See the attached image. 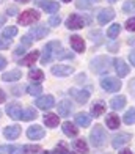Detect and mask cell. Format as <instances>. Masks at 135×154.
<instances>
[{"instance_id": "cell-1", "label": "cell", "mask_w": 135, "mask_h": 154, "mask_svg": "<svg viewBox=\"0 0 135 154\" xmlns=\"http://www.w3.org/2000/svg\"><path fill=\"white\" fill-rule=\"evenodd\" d=\"M60 49H61L60 41H51V43H47L46 47H44V52H42L41 61L46 65V63H49L52 58H57V54H58Z\"/></svg>"}, {"instance_id": "cell-2", "label": "cell", "mask_w": 135, "mask_h": 154, "mask_svg": "<svg viewBox=\"0 0 135 154\" xmlns=\"http://www.w3.org/2000/svg\"><path fill=\"white\" fill-rule=\"evenodd\" d=\"M91 71L97 74H105L110 69V58L109 57H96L91 60Z\"/></svg>"}, {"instance_id": "cell-3", "label": "cell", "mask_w": 135, "mask_h": 154, "mask_svg": "<svg viewBox=\"0 0 135 154\" xmlns=\"http://www.w3.org/2000/svg\"><path fill=\"white\" fill-rule=\"evenodd\" d=\"M90 140L96 148H99V146L105 145V142H107V132H105V129L102 126H96L90 134Z\"/></svg>"}, {"instance_id": "cell-4", "label": "cell", "mask_w": 135, "mask_h": 154, "mask_svg": "<svg viewBox=\"0 0 135 154\" xmlns=\"http://www.w3.org/2000/svg\"><path fill=\"white\" fill-rule=\"evenodd\" d=\"M101 87L105 90V91H118L121 90V80L116 79V77H112V75H105L104 79L101 80Z\"/></svg>"}, {"instance_id": "cell-5", "label": "cell", "mask_w": 135, "mask_h": 154, "mask_svg": "<svg viewBox=\"0 0 135 154\" xmlns=\"http://www.w3.org/2000/svg\"><path fill=\"white\" fill-rule=\"evenodd\" d=\"M38 19H39V13L38 11H35V10H25L24 13H20L17 22L20 25H30L33 22H36Z\"/></svg>"}, {"instance_id": "cell-6", "label": "cell", "mask_w": 135, "mask_h": 154, "mask_svg": "<svg viewBox=\"0 0 135 154\" xmlns=\"http://www.w3.org/2000/svg\"><path fill=\"white\" fill-rule=\"evenodd\" d=\"M36 107L41 109V110H49V109H52L55 106V99H54V96L51 94H46V96H41L36 99Z\"/></svg>"}, {"instance_id": "cell-7", "label": "cell", "mask_w": 135, "mask_h": 154, "mask_svg": "<svg viewBox=\"0 0 135 154\" xmlns=\"http://www.w3.org/2000/svg\"><path fill=\"white\" fill-rule=\"evenodd\" d=\"M85 25V20L83 17H80L79 14H69L68 20H66V27L71 30H79Z\"/></svg>"}, {"instance_id": "cell-8", "label": "cell", "mask_w": 135, "mask_h": 154, "mask_svg": "<svg viewBox=\"0 0 135 154\" xmlns=\"http://www.w3.org/2000/svg\"><path fill=\"white\" fill-rule=\"evenodd\" d=\"M49 35V29L46 25H38V27H33V29H30V32H28V36L33 38V39H42L44 36H47Z\"/></svg>"}, {"instance_id": "cell-9", "label": "cell", "mask_w": 135, "mask_h": 154, "mask_svg": "<svg viewBox=\"0 0 135 154\" xmlns=\"http://www.w3.org/2000/svg\"><path fill=\"white\" fill-rule=\"evenodd\" d=\"M6 113H8L13 120H20L22 118V109H20V104L17 102H11L6 106Z\"/></svg>"}, {"instance_id": "cell-10", "label": "cell", "mask_w": 135, "mask_h": 154, "mask_svg": "<svg viewBox=\"0 0 135 154\" xmlns=\"http://www.w3.org/2000/svg\"><path fill=\"white\" fill-rule=\"evenodd\" d=\"M130 138H132V134H127V132H123V134H118V135H115L113 137V142H112V145H113V148H121L123 145H126V143H129L130 142Z\"/></svg>"}, {"instance_id": "cell-11", "label": "cell", "mask_w": 135, "mask_h": 154, "mask_svg": "<svg viewBox=\"0 0 135 154\" xmlns=\"http://www.w3.org/2000/svg\"><path fill=\"white\" fill-rule=\"evenodd\" d=\"M44 135H46L44 129H42L41 126H38V124H35V126H32V128L27 129V137L30 138V140H39V138H42Z\"/></svg>"}, {"instance_id": "cell-12", "label": "cell", "mask_w": 135, "mask_h": 154, "mask_svg": "<svg viewBox=\"0 0 135 154\" xmlns=\"http://www.w3.org/2000/svg\"><path fill=\"white\" fill-rule=\"evenodd\" d=\"M69 94L75 99V102H79V104H85L88 101V97H90V91L88 90H71Z\"/></svg>"}, {"instance_id": "cell-13", "label": "cell", "mask_w": 135, "mask_h": 154, "mask_svg": "<svg viewBox=\"0 0 135 154\" xmlns=\"http://www.w3.org/2000/svg\"><path fill=\"white\" fill-rule=\"evenodd\" d=\"M74 72V68L72 66H68V65H55L52 68V74L58 75V77H66L69 74Z\"/></svg>"}, {"instance_id": "cell-14", "label": "cell", "mask_w": 135, "mask_h": 154, "mask_svg": "<svg viewBox=\"0 0 135 154\" xmlns=\"http://www.w3.org/2000/svg\"><path fill=\"white\" fill-rule=\"evenodd\" d=\"M113 17H115V11H113L112 8H105L97 14V20H99V24H102V25L109 24Z\"/></svg>"}, {"instance_id": "cell-15", "label": "cell", "mask_w": 135, "mask_h": 154, "mask_svg": "<svg viewBox=\"0 0 135 154\" xmlns=\"http://www.w3.org/2000/svg\"><path fill=\"white\" fill-rule=\"evenodd\" d=\"M113 63H115V69H116V74L119 75V77H126L127 74H129V66L124 63V60H121V58H115L113 60Z\"/></svg>"}, {"instance_id": "cell-16", "label": "cell", "mask_w": 135, "mask_h": 154, "mask_svg": "<svg viewBox=\"0 0 135 154\" xmlns=\"http://www.w3.org/2000/svg\"><path fill=\"white\" fill-rule=\"evenodd\" d=\"M3 135L8 138V140H16V138L20 135V128H19V126H16V124L8 126V128H5Z\"/></svg>"}, {"instance_id": "cell-17", "label": "cell", "mask_w": 135, "mask_h": 154, "mask_svg": "<svg viewBox=\"0 0 135 154\" xmlns=\"http://www.w3.org/2000/svg\"><path fill=\"white\" fill-rule=\"evenodd\" d=\"M72 109H74V106L71 104V101H66V99L61 101L58 104V116H68V115H71Z\"/></svg>"}, {"instance_id": "cell-18", "label": "cell", "mask_w": 135, "mask_h": 154, "mask_svg": "<svg viewBox=\"0 0 135 154\" xmlns=\"http://www.w3.org/2000/svg\"><path fill=\"white\" fill-rule=\"evenodd\" d=\"M69 43H71V47H72L75 52H83V51H85L83 38L77 36V35H74V36H71V38H69Z\"/></svg>"}, {"instance_id": "cell-19", "label": "cell", "mask_w": 135, "mask_h": 154, "mask_svg": "<svg viewBox=\"0 0 135 154\" xmlns=\"http://www.w3.org/2000/svg\"><path fill=\"white\" fill-rule=\"evenodd\" d=\"M38 58H39V51H33V52H30L28 55H25V57L20 60L19 65H22V66H32V65H35V61H36Z\"/></svg>"}, {"instance_id": "cell-20", "label": "cell", "mask_w": 135, "mask_h": 154, "mask_svg": "<svg viewBox=\"0 0 135 154\" xmlns=\"http://www.w3.org/2000/svg\"><path fill=\"white\" fill-rule=\"evenodd\" d=\"M20 77H22V74H20L19 69H13V71H8V72H5L2 75V80L3 82H16L19 80Z\"/></svg>"}, {"instance_id": "cell-21", "label": "cell", "mask_w": 135, "mask_h": 154, "mask_svg": "<svg viewBox=\"0 0 135 154\" xmlns=\"http://www.w3.org/2000/svg\"><path fill=\"white\" fill-rule=\"evenodd\" d=\"M126 106V96H115L110 101V107L113 110H121Z\"/></svg>"}, {"instance_id": "cell-22", "label": "cell", "mask_w": 135, "mask_h": 154, "mask_svg": "<svg viewBox=\"0 0 135 154\" xmlns=\"http://www.w3.org/2000/svg\"><path fill=\"white\" fill-rule=\"evenodd\" d=\"M44 123L47 128H55L60 123V116L55 113H47V115H44Z\"/></svg>"}, {"instance_id": "cell-23", "label": "cell", "mask_w": 135, "mask_h": 154, "mask_svg": "<svg viewBox=\"0 0 135 154\" xmlns=\"http://www.w3.org/2000/svg\"><path fill=\"white\" fill-rule=\"evenodd\" d=\"M63 132H65L68 137H77V134H79V129H77L72 123L66 121V123H63Z\"/></svg>"}, {"instance_id": "cell-24", "label": "cell", "mask_w": 135, "mask_h": 154, "mask_svg": "<svg viewBox=\"0 0 135 154\" xmlns=\"http://www.w3.org/2000/svg\"><path fill=\"white\" fill-rule=\"evenodd\" d=\"M75 123L82 126V128H88L91 124V116L87 115V113H77L75 115Z\"/></svg>"}, {"instance_id": "cell-25", "label": "cell", "mask_w": 135, "mask_h": 154, "mask_svg": "<svg viewBox=\"0 0 135 154\" xmlns=\"http://www.w3.org/2000/svg\"><path fill=\"white\" fill-rule=\"evenodd\" d=\"M105 104L102 102V101H99V102H96L93 107H91V115L93 116H101V115H104L105 113Z\"/></svg>"}, {"instance_id": "cell-26", "label": "cell", "mask_w": 135, "mask_h": 154, "mask_svg": "<svg viewBox=\"0 0 135 154\" xmlns=\"http://www.w3.org/2000/svg\"><path fill=\"white\" fill-rule=\"evenodd\" d=\"M105 123H107V126H109V129H118L119 128V118H118V115H113V113H110L109 116H107V120H105Z\"/></svg>"}, {"instance_id": "cell-27", "label": "cell", "mask_w": 135, "mask_h": 154, "mask_svg": "<svg viewBox=\"0 0 135 154\" xmlns=\"http://www.w3.org/2000/svg\"><path fill=\"white\" fill-rule=\"evenodd\" d=\"M28 77L33 80V82H41L42 79H44V74H42L41 69H30V72H28Z\"/></svg>"}, {"instance_id": "cell-28", "label": "cell", "mask_w": 135, "mask_h": 154, "mask_svg": "<svg viewBox=\"0 0 135 154\" xmlns=\"http://www.w3.org/2000/svg\"><path fill=\"white\" fill-rule=\"evenodd\" d=\"M74 148L79 151L80 154H87L88 152V145H87L85 140H75V142H74Z\"/></svg>"}, {"instance_id": "cell-29", "label": "cell", "mask_w": 135, "mask_h": 154, "mask_svg": "<svg viewBox=\"0 0 135 154\" xmlns=\"http://www.w3.org/2000/svg\"><path fill=\"white\" fill-rule=\"evenodd\" d=\"M36 116H38L36 110L30 107V109H27L25 112H22V118H20V120H24V121H30V120H35Z\"/></svg>"}, {"instance_id": "cell-30", "label": "cell", "mask_w": 135, "mask_h": 154, "mask_svg": "<svg viewBox=\"0 0 135 154\" xmlns=\"http://www.w3.org/2000/svg\"><path fill=\"white\" fill-rule=\"evenodd\" d=\"M2 35H3V38L10 39V38H13V36H16V35H17V29H16V27H13V25H8V27H5V29H3Z\"/></svg>"}, {"instance_id": "cell-31", "label": "cell", "mask_w": 135, "mask_h": 154, "mask_svg": "<svg viewBox=\"0 0 135 154\" xmlns=\"http://www.w3.org/2000/svg\"><path fill=\"white\" fill-rule=\"evenodd\" d=\"M42 8H44V11L52 13V14H54V13L58 11L60 6H58V2H46L44 5H42Z\"/></svg>"}, {"instance_id": "cell-32", "label": "cell", "mask_w": 135, "mask_h": 154, "mask_svg": "<svg viewBox=\"0 0 135 154\" xmlns=\"http://www.w3.org/2000/svg\"><path fill=\"white\" fill-rule=\"evenodd\" d=\"M119 30H121V25H119V24H113V25H110V27H109V32H107L109 38L115 39L118 35H119Z\"/></svg>"}, {"instance_id": "cell-33", "label": "cell", "mask_w": 135, "mask_h": 154, "mask_svg": "<svg viewBox=\"0 0 135 154\" xmlns=\"http://www.w3.org/2000/svg\"><path fill=\"white\" fill-rule=\"evenodd\" d=\"M124 123L126 124H135V109H129L124 115Z\"/></svg>"}, {"instance_id": "cell-34", "label": "cell", "mask_w": 135, "mask_h": 154, "mask_svg": "<svg viewBox=\"0 0 135 154\" xmlns=\"http://www.w3.org/2000/svg\"><path fill=\"white\" fill-rule=\"evenodd\" d=\"M123 11L126 13V14H133L135 13V2L133 0H127V2H124Z\"/></svg>"}, {"instance_id": "cell-35", "label": "cell", "mask_w": 135, "mask_h": 154, "mask_svg": "<svg viewBox=\"0 0 135 154\" xmlns=\"http://www.w3.org/2000/svg\"><path fill=\"white\" fill-rule=\"evenodd\" d=\"M39 149H41L39 145H25L22 148V152L24 154H35V152H38Z\"/></svg>"}, {"instance_id": "cell-36", "label": "cell", "mask_w": 135, "mask_h": 154, "mask_svg": "<svg viewBox=\"0 0 135 154\" xmlns=\"http://www.w3.org/2000/svg\"><path fill=\"white\" fill-rule=\"evenodd\" d=\"M27 90H28V94H32V96H38L39 93H41V85L38 83V85H30V87H27Z\"/></svg>"}, {"instance_id": "cell-37", "label": "cell", "mask_w": 135, "mask_h": 154, "mask_svg": "<svg viewBox=\"0 0 135 154\" xmlns=\"http://www.w3.org/2000/svg\"><path fill=\"white\" fill-rule=\"evenodd\" d=\"M52 154H71V152L68 151V148H66L65 145H57Z\"/></svg>"}, {"instance_id": "cell-38", "label": "cell", "mask_w": 135, "mask_h": 154, "mask_svg": "<svg viewBox=\"0 0 135 154\" xmlns=\"http://www.w3.org/2000/svg\"><path fill=\"white\" fill-rule=\"evenodd\" d=\"M60 22H61V17L58 14H54V16H51V19H49V25H52V27L58 25Z\"/></svg>"}, {"instance_id": "cell-39", "label": "cell", "mask_w": 135, "mask_h": 154, "mask_svg": "<svg viewBox=\"0 0 135 154\" xmlns=\"http://www.w3.org/2000/svg\"><path fill=\"white\" fill-rule=\"evenodd\" d=\"M126 29L129 32H135V17H130L129 20L126 22Z\"/></svg>"}, {"instance_id": "cell-40", "label": "cell", "mask_w": 135, "mask_h": 154, "mask_svg": "<svg viewBox=\"0 0 135 154\" xmlns=\"http://www.w3.org/2000/svg\"><path fill=\"white\" fill-rule=\"evenodd\" d=\"M8 154H24L20 146H10V152Z\"/></svg>"}, {"instance_id": "cell-41", "label": "cell", "mask_w": 135, "mask_h": 154, "mask_svg": "<svg viewBox=\"0 0 135 154\" xmlns=\"http://www.w3.org/2000/svg\"><path fill=\"white\" fill-rule=\"evenodd\" d=\"M10 44H11L10 39H2V38H0V49H8Z\"/></svg>"}, {"instance_id": "cell-42", "label": "cell", "mask_w": 135, "mask_h": 154, "mask_svg": "<svg viewBox=\"0 0 135 154\" xmlns=\"http://www.w3.org/2000/svg\"><path fill=\"white\" fill-rule=\"evenodd\" d=\"M20 41H22V46H24V47H28V46L32 44V39H30V36H28V35L22 36V39H20Z\"/></svg>"}, {"instance_id": "cell-43", "label": "cell", "mask_w": 135, "mask_h": 154, "mask_svg": "<svg viewBox=\"0 0 135 154\" xmlns=\"http://www.w3.org/2000/svg\"><path fill=\"white\" fill-rule=\"evenodd\" d=\"M77 8H90L88 0H79V2H77Z\"/></svg>"}, {"instance_id": "cell-44", "label": "cell", "mask_w": 135, "mask_h": 154, "mask_svg": "<svg viewBox=\"0 0 135 154\" xmlns=\"http://www.w3.org/2000/svg\"><path fill=\"white\" fill-rule=\"evenodd\" d=\"M11 93H13L14 96L22 94V87H13V88H11Z\"/></svg>"}, {"instance_id": "cell-45", "label": "cell", "mask_w": 135, "mask_h": 154, "mask_svg": "<svg viewBox=\"0 0 135 154\" xmlns=\"http://www.w3.org/2000/svg\"><path fill=\"white\" fill-rule=\"evenodd\" d=\"M6 13H8V16H14V14H17V8L16 6H10V8L6 10Z\"/></svg>"}, {"instance_id": "cell-46", "label": "cell", "mask_w": 135, "mask_h": 154, "mask_svg": "<svg viewBox=\"0 0 135 154\" xmlns=\"http://www.w3.org/2000/svg\"><path fill=\"white\" fill-rule=\"evenodd\" d=\"M8 152H10V146H6V145L0 146V154H8Z\"/></svg>"}, {"instance_id": "cell-47", "label": "cell", "mask_w": 135, "mask_h": 154, "mask_svg": "<svg viewBox=\"0 0 135 154\" xmlns=\"http://www.w3.org/2000/svg\"><path fill=\"white\" fill-rule=\"evenodd\" d=\"M24 49H25L24 46H19V47L16 49V52H14V55H16V57H17V55H22V54H24Z\"/></svg>"}, {"instance_id": "cell-48", "label": "cell", "mask_w": 135, "mask_h": 154, "mask_svg": "<svg viewBox=\"0 0 135 154\" xmlns=\"http://www.w3.org/2000/svg\"><path fill=\"white\" fill-rule=\"evenodd\" d=\"M5 66H6V60L2 57V55H0V71H2V69H5Z\"/></svg>"}, {"instance_id": "cell-49", "label": "cell", "mask_w": 135, "mask_h": 154, "mask_svg": "<svg viewBox=\"0 0 135 154\" xmlns=\"http://www.w3.org/2000/svg\"><path fill=\"white\" fill-rule=\"evenodd\" d=\"M5 99H6V94L3 93V90L0 88V104H2V102H5Z\"/></svg>"}, {"instance_id": "cell-50", "label": "cell", "mask_w": 135, "mask_h": 154, "mask_svg": "<svg viewBox=\"0 0 135 154\" xmlns=\"http://www.w3.org/2000/svg\"><path fill=\"white\" fill-rule=\"evenodd\" d=\"M129 60H130V63L135 66V52H132L130 55H129Z\"/></svg>"}, {"instance_id": "cell-51", "label": "cell", "mask_w": 135, "mask_h": 154, "mask_svg": "<svg viewBox=\"0 0 135 154\" xmlns=\"http://www.w3.org/2000/svg\"><path fill=\"white\" fill-rule=\"evenodd\" d=\"M47 2V0H35V3H36L38 6H42V5H44Z\"/></svg>"}, {"instance_id": "cell-52", "label": "cell", "mask_w": 135, "mask_h": 154, "mask_svg": "<svg viewBox=\"0 0 135 154\" xmlns=\"http://www.w3.org/2000/svg\"><path fill=\"white\" fill-rule=\"evenodd\" d=\"M130 91H132V93H135V79L130 82Z\"/></svg>"}, {"instance_id": "cell-53", "label": "cell", "mask_w": 135, "mask_h": 154, "mask_svg": "<svg viewBox=\"0 0 135 154\" xmlns=\"http://www.w3.org/2000/svg\"><path fill=\"white\" fill-rule=\"evenodd\" d=\"M119 154H133V152H132L130 149H123V151L119 152Z\"/></svg>"}, {"instance_id": "cell-54", "label": "cell", "mask_w": 135, "mask_h": 154, "mask_svg": "<svg viewBox=\"0 0 135 154\" xmlns=\"http://www.w3.org/2000/svg\"><path fill=\"white\" fill-rule=\"evenodd\" d=\"M17 2H20V3H27V2H30V0H17Z\"/></svg>"}, {"instance_id": "cell-55", "label": "cell", "mask_w": 135, "mask_h": 154, "mask_svg": "<svg viewBox=\"0 0 135 154\" xmlns=\"http://www.w3.org/2000/svg\"><path fill=\"white\" fill-rule=\"evenodd\" d=\"M3 20H5V17H3V16H0V24H2Z\"/></svg>"}, {"instance_id": "cell-56", "label": "cell", "mask_w": 135, "mask_h": 154, "mask_svg": "<svg viewBox=\"0 0 135 154\" xmlns=\"http://www.w3.org/2000/svg\"><path fill=\"white\" fill-rule=\"evenodd\" d=\"M42 154H52L51 151H44V152H42Z\"/></svg>"}, {"instance_id": "cell-57", "label": "cell", "mask_w": 135, "mask_h": 154, "mask_svg": "<svg viewBox=\"0 0 135 154\" xmlns=\"http://www.w3.org/2000/svg\"><path fill=\"white\" fill-rule=\"evenodd\" d=\"M88 2H91V3H93V2H97V0H88Z\"/></svg>"}, {"instance_id": "cell-58", "label": "cell", "mask_w": 135, "mask_h": 154, "mask_svg": "<svg viewBox=\"0 0 135 154\" xmlns=\"http://www.w3.org/2000/svg\"><path fill=\"white\" fill-rule=\"evenodd\" d=\"M61 2H71V0H61Z\"/></svg>"}, {"instance_id": "cell-59", "label": "cell", "mask_w": 135, "mask_h": 154, "mask_svg": "<svg viewBox=\"0 0 135 154\" xmlns=\"http://www.w3.org/2000/svg\"><path fill=\"white\" fill-rule=\"evenodd\" d=\"M109 2H116V0H109Z\"/></svg>"}]
</instances>
